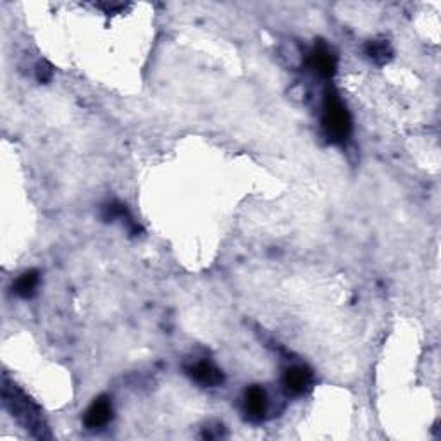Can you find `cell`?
Instances as JSON below:
<instances>
[{
	"mask_svg": "<svg viewBox=\"0 0 441 441\" xmlns=\"http://www.w3.org/2000/svg\"><path fill=\"white\" fill-rule=\"evenodd\" d=\"M323 128L333 143H343L350 136L352 118L340 95L335 90H328L323 106Z\"/></svg>",
	"mask_w": 441,
	"mask_h": 441,
	"instance_id": "cell-1",
	"label": "cell"
},
{
	"mask_svg": "<svg viewBox=\"0 0 441 441\" xmlns=\"http://www.w3.org/2000/svg\"><path fill=\"white\" fill-rule=\"evenodd\" d=\"M312 372L303 366H294L284 371L283 384L291 395H302L311 386Z\"/></svg>",
	"mask_w": 441,
	"mask_h": 441,
	"instance_id": "cell-2",
	"label": "cell"
},
{
	"mask_svg": "<svg viewBox=\"0 0 441 441\" xmlns=\"http://www.w3.org/2000/svg\"><path fill=\"white\" fill-rule=\"evenodd\" d=\"M112 417V403L107 396H100L91 403L85 414V426L90 429H97L106 426Z\"/></svg>",
	"mask_w": 441,
	"mask_h": 441,
	"instance_id": "cell-3",
	"label": "cell"
},
{
	"mask_svg": "<svg viewBox=\"0 0 441 441\" xmlns=\"http://www.w3.org/2000/svg\"><path fill=\"white\" fill-rule=\"evenodd\" d=\"M188 372L196 383L203 384V386H219L224 381L223 372L216 366H212L211 362H206V360L195 362L194 366L188 367Z\"/></svg>",
	"mask_w": 441,
	"mask_h": 441,
	"instance_id": "cell-4",
	"label": "cell"
},
{
	"mask_svg": "<svg viewBox=\"0 0 441 441\" xmlns=\"http://www.w3.org/2000/svg\"><path fill=\"white\" fill-rule=\"evenodd\" d=\"M267 408V398L266 391L260 386H252L248 388L245 393V411L247 415L252 420H260L266 414Z\"/></svg>",
	"mask_w": 441,
	"mask_h": 441,
	"instance_id": "cell-5",
	"label": "cell"
},
{
	"mask_svg": "<svg viewBox=\"0 0 441 441\" xmlns=\"http://www.w3.org/2000/svg\"><path fill=\"white\" fill-rule=\"evenodd\" d=\"M311 61H312V67H314L320 76H324V78H330V76L336 73L335 54H333L326 45H323V43L316 47L314 52H312Z\"/></svg>",
	"mask_w": 441,
	"mask_h": 441,
	"instance_id": "cell-6",
	"label": "cell"
},
{
	"mask_svg": "<svg viewBox=\"0 0 441 441\" xmlns=\"http://www.w3.org/2000/svg\"><path fill=\"white\" fill-rule=\"evenodd\" d=\"M38 283H40L38 272L37 271H28L21 276V278L18 279V281H16L14 291L19 296H23V298H30V296H33L35 291H37Z\"/></svg>",
	"mask_w": 441,
	"mask_h": 441,
	"instance_id": "cell-7",
	"label": "cell"
},
{
	"mask_svg": "<svg viewBox=\"0 0 441 441\" xmlns=\"http://www.w3.org/2000/svg\"><path fill=\"white\" fill-rule=\"evenodd\" d=\"M367 55L372 61L383 64L391 57V47L386 42H371L367 45Z\"/></svg>",
	"mask_w": 441,
	"mask_h": 441,
	"instance_id": "cell-8",
	"label": "cell"
},
{
	"mask_svg": "<svg viewBox=\"0 0 441 441\" xmlns=\"http://www.w3.org/2000/svg\"><path fill=\"white\" fill-rule=\"evenodd\" d=\"M37 73H38L40 82H47V79H50V76H52V67L49 66V64L42 62V64H38Z\"/></svg>",
	"mask_w": 441,
	"mask_h": 441,
	"instance_id": "cell-9",
	"label": "cell"
}]
</instances>
